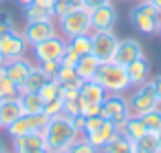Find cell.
Instances as JSON below:
<instances>
[{"instance_id": "42", "label": "cell", "mask_w": 161, "mask_h": 153, "mask_svg": "<svg viewBox=\"0 0 161 153\" xmlns=\"http://www.w3.org/2000/svg\"><path fill=\"white\" fill-rule=\"evenodd\" d=\"M71 118V125H74V129L78 131L80 135H84V127H86V116L84 114H75V116H69Z\"/></svg>"}, {"instance_id": "29", "label": "cell", "mask_w": 161, "mask_h": 153, "mask_svg": "<svg viewBox=\"0 0 161 153\" xmlns=\"http://www.w3.org/2000/svg\"><path fill=\"white\" fill-rule=\"evenodd\" d=\"M59 92H61V84L57 80H47V82L41 86V90L37 94L43 98V102H49V100H55L59 98Z\"/></svg>"}, {"instance_id": "45", "label": "cell", "mask_w": 161, "mask_h": 153, "mask_svg": "<svg viewBox=\"0 0 161 153\" xmlns=\"http://www.w3.org/2000/svg\"><path fill=\"white\" fill-rule=\"evenodd\" d=\"M149 2H151V4H153V6L161 12V0H149Z\"/></svg>"}, {"instance_id": "16", "label": "cell", "mask_w": 161, "mask_h": 153, "mask_svg": "<svg viewBox=\"0 0 161 153\" xmlns=\"http://www.w3.org/2000/svg\"><path fill=\"white\" fill-rule=\"evenodd\" d=\"M25 110L20 106L19 96H12V98H0V127L6 129L8 125L16 121L19 116H23Z\"/></svg>"}, {"instance_id": "5", "label": "cell", "mask_w": 161, "mask_h": 153, "mask_svg": "<svg viewBox=\"0 0 161 153\" xmlns=\"http://www.w3.org/2000/svg\"><path fill=\"white\" fill-rule=\"evenodd\" d=\"M100 114H102L106 121H112L114 125H116V131L120 133V131L125 129L129 116H130L126 94H106V98L100 104Z\"/></svg>"}, {"instance_id": "19", "label": "cell", "mask_w": 161, "mask_h": 153, "mask_svg": "<svg viewBox=\"0 0 161 153\" xmlns=\"http://www.w3.org/2000/svg\"><path fill=\"white\" fill-rule=\"evenodd\" d=\"M118 135V131H116V125H114L112 121H104L102 122V127H100L98 131H94V133H90V135H86V139L92 143V145L96 147V149H102L104 145L110 141L112 137H116Z\"/></svg>"}, {"instance_id": "44", "label": "cell", "mask_w": 161, "mask_h": 153, "mask_svg": "<svg viewBox=\"0 0 161 153\" xmlns=\"http://www.w3.org/2000/svg\"><path fill=\"white\" fill-rule=\"evenodd\" d=\"M151 82H153V86H155V92H157V98H159V104H161V76L153 78Z\"/></svg>"}, {"instance_id": "48", "label": "cell", "mask_w": 161, "mask_h": 153, "mask_svg": "<svg viewBox=\"0 0 161 153\" xmlns=\"http://www.w3.org/2000/svg\"><path fill=\"white\" fill-rule=\"evenodd\" d=\"M74 6H84V0H69Z\"/></svg>"}, {"instance_id": "17", "label": "cell", "mask_w": 161, "mask_h": 153, "mask_svg": "<svg viewBox=\"0 0 161 153\" xmlns=\"http://www.w3.org/2000/svg\"><path fill=\"white\" fill-rule=\"evenodd\" d=\"M31 67H33V61H29L27 57H16V59H8L2 71L16 84V86L20 88V84H23L25 78L29 76Z\"/></svg>"}, {"instance_id": "2", "label": "cell", "mask_w": 161, "mask_h": 153, "mask_svg": "<svg viewBox=\"0 0 161 153\" xmlns=\"http://www.w3.org/2000/svg\"><path fill=\"white\" fill-rule=\"evenodd\" d=\"M94 80L108 94H126L130 90V82L126 76V67L116 61H104L98 65Z\"/></svg>"}, {"instance_id": "27", "label": "cell", "mask_w": 161, "mask_h": 153, "mask_svg": "<svg viewBox=\"0 0 161 153\" xmlns=\"http://www.w3.org/2000/svg\"><path fill=\"white\" fill-rule=\"evenodd\" d=\"M67 45H69V47L74 49L80 57H82V55L92 53V33H88V35L71 37V39H67Z\"/></svg>"}, {"instance_id": "18", "label": "cell", "mask_w": 161, "mask_h": 153, "mask_svg": "<svg viewBox=\"0 0 161 153\" xmlns=\"http://www.w3.org/2000/svg\"><path fill=\"white\" fill-rule=\"evenodd\" d=\"M108 92L100 86L96 80H82L80 84V102H90V104H102Z\"/></svg>"}, {"instance_id": "46", "label": "cell", "mask_w": 161, "mask_h": 153, "mask_svg": "<svg viewBox=\"0 0 161 153\" xmlns=\"http://www.w3.org/2000/svg\"><path fill=\"white\" fill-rule=\"evenodd\" d=\"M4 65H6V57H4V55L0 53V71L4 70Z\"/></svg>"}, {"instance_id": "3", "label": "cell", "mask_w": 161, "mask_h": 153, "mask_svg": "<svg viewBox=\"0 0 161 153\" xmlns=\"http://www.w3.org/2000/svg\"><path fill=\"white\" fill-rule=\"evenodd\" d=\"M129 20H130V25H133V29L137 33H141V35H145V37H153V35H157L161 12L149 2V0H139V2L130 8Z\"/></svg>"}, {"instance_id": "15", "label": "cell", "mask_w": 161, "mask_h": 153, "mask_svg": "<svg viewBox=\"0 0 161 153\" xmlns=\"http://www.w3.org/2000/svg\"><path fill=\"white\" fill-rule=\"evenodd\" d=\"M126 67V76H129V82H130V88H137V86H143L145 82L151 80V63L149 59L143 55V57L135 59L133 63H129Z\"/></svg>"}, {"instance_id": "34", "label": "cell", "mask_w": 161, "mask_h": 153, "mask_svg": "<svg viewBox=\"0 0 161 153\" xmlns=\"http://www.w3.org/2000/svg\"><path fill=\"white\" fill-rule=\"evenodd\" d=\"M80 84H82V80H80V82H71V84H61V92H59V96H61L63 100L80 98Z\"/></svg>"}, {"instance_id": "31", "label": "cell", "mask_w": 161, "mask_h": 153, "mask_svg": "<svg viewBox=\"0 0 161 153\" xmlns=\"http://www.w3.org/2000/svg\"><path fill=\"white\" fill-rule=\"evenodd\" d=\"M71 8H75V6L69 2V0H55L53 6H51L53 20H55V23H59L65 14H69V12H71Z\"/></svg>"}, {"instance_id": "53", "label": "cell", "mask_w": 161, "mask_h": 153, "mask_svg": "<svg viewBox=\"0 0 161 153\" xmlns=\"http://www.w3.org/2000/svg\"><path fill=\"white\" fill-rule=\"evenodd\" d=\"M37 153H47V151H45V149H41V151H37Z\"/></svg>"}, {"instance_id": "52", "label": "cell", "mask_w": 161, "mask_h": 153, "mask_svg": "<svg viewBox=\"0 0 161 153\" xmlns=\"http://www.w3.org/2000/svg\"><path fill=\"white\" fill-rule=\"evenodd\" d=\"M57 153H69V149H65V151H57Z\"/></svg>"}, {"instance_id": "26", "label": "cell", "mask_w": 161, "mask_h": 153, "mask_svg": "<svg viewBox=\"0 0 161 153\" xmlns=\"http://www.w3.org/2000/svg\"><path fill=\"white\" fill-rule=\"evenodd\" d=\"M135 153H159V143H157V135L147 133L141 139L133 141Z\"/></svg>"}, {"instance_id": "43", "label": "cell", "mask_w": 161, "mask_h": 153, "mask_svg": "<svg viewBox=\"0 0 161 153\" xmlns=\"http://www.w3.org/2000/svg\"><path fill=\"white\" fill-rule=\"evenodd\" d=\"M106 2H112V0H84V6L92 10V8L100 6V4H106Z\"/></svg>"}, {"instance_id": "4", "label": "cell", "mask_w": 161, "mask_h": 153, "mask_svg": "<svg viewBox=\"0 0 161 153\" xmlns=\"http://www.w3.org/2000/svg\"><path fill=\"white\" fill-rule=\"evenodd\" d=\"M57 29H59V35H63L65 39H71V37L88 35V33H92L90 8H86V6H75V8H71L69 14H65L57 23Z\"/></svg>"}, {"instance_id": "41", "label": "cell", "mask_w": 161, "mask_h": 153, "mask_svg": "<svg viewBox=\"0 0 161 153\" xmlns=\"http://www.w3.org/2000/svg\"><path fill=\"white\" fill-rule=\"evenodd\" d=\"M14 29V20L10 19V14H6V12H2L0 14V35L6 31H12Z\"/></svg>"}, {"instance_id": "6", "label": "cell", "mask_w": 161, "mask_h": 153, "mask_svg": "<svg viewBox=\"0 0 161 153\" xmlns=\"http://www.w3.org/2000/svg\"><path fill=\"white\" fill-rule=\"evenodd\" d=\"M129 108H130V114H135V116H141V114L145 112H151V110H155L159 104V98H157V92H155V86L153 82H145L143 86H137L133 88V92H130L129 98Z\"/></svg>"}, {"instance_id": "40", "label": "cell", "mask_w": 161, "mask_h": 153, "mask_svg": "<svg viewBox=\"0 0 161 153\" xmlns=\"http://www.w3.org/2000/svg\"><path fill=\"white\" fill-rule=\"evenodd\" d=\"M78 59H80V55L75 53L74 49L67 45V49H65V53H63V57H61V63L63 65H71V67H75V63H78Z\"/></svg>"}, {"instance_id": "30", "label": "cell", "mask_w": 161, "mask_h": 153, "mask_svg": "<svg viewBox=\"0 0 161 153\" xmlns=\"http://www.w3.org/2000/svg\"><path fill=\"white\" fill-rule=\"evenodd\" d=\"M12 96H19V86L4 71H0V98H12Z\"/></svg>"}, {"instance_id": "24", "label": "cell", "mask_w": 161, "mask_h": 153, "mask_svg": "<svg viewBox=\"0 0 161 153\" xmlns=\"http://www.w3.org/2000/svg\"><path fill=\"white\" fill-rule=\"evenodd\" d=\"M120 133L125 135L126 139H130V141H137V139H141L143 135H147V127H145V122H143L141 116L130 114L129 121H126V125H125V129H122Z\"/></svg>"}, {"instance_id": "32", "label": "cell", "mask_w": 161, "mask_h": 153, "mask_svg": "<svg viewBox=\"0 0 161 153\" xmlns=\"http://www.w3.org/2000/svg\"><path fill=\"white\" fill-rule=\"evenodd\" d=\"M57 80L59 84H71V82H80V78H78V71H75V67H71V65H63L61 63V67H59V74H57Z\"/></svg>"}, {"instance_id": "10", "label": "cell", "mask_w": 161, "mask_h": 153, "mask_svg": "<svg viewBox=\"0 0 161 153\" xmlns=\"http://www.w3.org/2000/svg\"><path fill=\"white\" fill-rule=\"evenodd\" d=\"M29 51V43L25 39L23 31H6L0 35V53L8 59H16V57H25V53Z\"/></svg>"}, {"instance_id": "20", "label": "cell", "mask_w": 161, "mask_h": 153, "mask_svg": "<svg viewBox=\"0 0 161 153\" xmlns=\"http://www.w3.org/2000/svg\"><path fill=\"white\" fill-rule=\"evenodd\" d=\"M45 82H47V78H45L41 65H39V63H33L29 76L25 78V82L20 84V88H19V94H23V92H39L41 86H43Z\"/></svg>"}, {"instance_id": "11", "label": "cell", "mask_w": 161, "mask_h": 153, "mask_svg": "<svg viewBox=\"0 0 161 153\" xmlns=\"http://www.w3.org/2000/svg\"><path fill=\"white\" fill-rule=\"evenodd\" d=\"M118 20V12L112 2L100 4V6L90 10V23H92V33L96 31H114V25Z\"/></svg>"}, {"instance_id": "25", "label": "cell", "mask_w": 161, "mask_h": 153, "mask_svg": "<svg viewBox=\"0 0 161 153\" xmlns=\"http://www.w3.org/2000/svg\"><path fill=\"white\" fill-rule=\"evenodd\" d=\"M23 8H25V20H27V23H37V20L53 19L51 10L45 8V6H41V4H37V2H31V4H27V6H23Z\"/></svg>"}, {"instance_id": "28", "label": "cell", "mask_w": 161, "mask_h": 153, "mask_svg": "<svg viewBox=\"0 0 161 153\" xmlns=\"http://www.w3.org/2000/svg\"><path fill=\"white\" fill-rule=\"evenodd\" d=\"M141 118H143V122H145V127H147V133L157 135L161 131V108L159 106L155 110H151V112L141 114Z\"/></svg>"}, {"instance_id": "12", "label": "cell", "mask_w": 161, "mask_h": 153, "mask_svg": "<svg viewBox=\"0 0 161 153\" xmlns=\"http://www.w3.org/2000/svg\"><path fill=\"white\" fill-rule=\"evenodd\" d=\"M57 33H59V29H57V23H55L53 19L37 20V23H27L25 29H23V35H25V39H27L29 47H33V45L41 43V41L57 35Z\"/></svg>"}, {"instance_id": "51", "label": "cell", "mask_w": 161, "mask_h": 153, "mask_svg": "<svg viewBox=\"0 0 161 153\" xmlns=\"http://www.w3.org/2000/svg\"><path fill=\"white\" fill-rule=\"evenodd\" d=\"M157 35L161 37V20H159V29H157Z\"/></svg>"}, {"instance_id": "8", "label": "cell", "mask_w": 161, "mask_h": 153, "mask_svg": "<svg viewBox=\"0 0 161 153\" xmlns=\"http://www.w3.org/2000/svg\"><path fill=\"white\" fill-rule=\"evenodd\" d=\"M116 45H118V37L114 35V31H96V33H92V55H94L100 63L112 61Z\"/></svg>"}, {"instance_id": "47", "label": "cell", "mask_w": 161, "mask_h": 153, "mask_svg": "<svg viewBox=\"0 0 161 153\" xmlns=\"http://www.w3.org/2000/svg\"><path fill=\"white\" fill-rule=\"evenodd\" d=\"M16 2L20 4V6H27V4H31V2H35V0H16Z\"/></svg>"}, {"instance_id": "36", "label": "cell", "mask_w": 161, "mask_h": 153, "mask_svg": "<svg viewBox=\"0 0 161 153\" xmlns=\"http://www.w3.org/2000/svg\"><path fill=\"white\" fill-rule=\"evenodd\" d=\"M43 112L47 114L49 118H51V116H57V114H61V112H63V98L59 96V98H55V100H49V102H45V108H43Z\"/></svg>"}, {"instance_id": "1", "label": "cell", "mask_w": 161, "mask_h": 153, "mask_svg": "<svg viewBox=\"0 0 161 153\" xmlns=\"http://www.w3.org/2000/svg\"><path fill=\"white\" fill-rule=\"evenodd\" d=\"M43 135H45V143H47V153H57V151L69 149L75 143V139L82 137L74 129L71 118L65 112L49 118L45 129H43Z\"/></svg>"}, {"instance_id": "13", "label": "cell", "mask_w": 161, "mask_h": 153, "mask_svg": "<svg viewBox=\"0 0 161 153\" xmlns=\"http://www.w3.org/2000/svg\"><path fill=\"white\" fill-rule=\"evenodd\" d=\"M143 45L139 39L135 37H125V39H118V45H116V51H114V59L112 61L120 63V65H129L133 63L135 59L143 57Z\"/></svg>"}, {"instance_id": "39", "label": "cell", "mask_w": 161, "mask_h": 153, "mask_svg": "<svg viewBox=\"0 0 161 153\" xmlns=\"http://www.w3.org/2000/svg\"><path fill=\"white\" fill-rule=\"evenodd\" d=\"M80 114L84 116H94V114H100V104H90V102H80Z\"/></svg>"}, {"instance_id": "7", "label": "cell", "mask_w": 161, "mask_h": 153, "mask_svg": "<svg viewBox=\"0 0 161 153\" xmlns=\"http://www.w3.org/2000/svg\"><path fill=\"white\" fill-rule=\"evenodd\" d=\"M65 49H67V39L63 35H59V33L31 47L33 57H35L37 63H43V61H61Z\"/></svg>"}, {"instance_id": "14", "label": "cell", "mask_w": 161, "mask_h": 153, "mask_svg": "<svg viewBox=\"0 0 161 153\" xmlns=\"http://www.w3.org/2000/svg\"><path fill=\"white\" fill-rule=\"evenodd\" d=\"M41 149L47 151L43 131H35V133H27L12 139V153H37Z\"/></svg>"}, {"instance_id": "33", "label": "cell", "mask_w": 161, "mask_h": 153, "mask_svg": "<svg viewBox=\"0 0 161 153\" xmlns=\"http://www.w3.org/2000/svg\"><path fill=\"white\" fill-rule=\"evenodd\" d=\"M69 153H100V151L96 149V147L92 145L86 137H78V139H75V143L69 147Z\"/></svg>"}, {"instance_id": "37", "label": "cell", "mask_w": 161, "mask_h": 153, "mask_svg": "<svg viewBox=\"0 0 161 153\" xmlns=\"http://www.w3.org/2000/svg\"><path fill=\"white\" fill-rule=\"evenodd\" d=\"M39 65H41V70H43L45 78L55 80L57 74H59V67H61V61H43V63H39Z\"/></svg>"}, {"instance_id": "54", "label": "cell", "mask_w": 161, "mask_h": 153, "mask_svg": "<svg viewBox=\"0 0 161 153\" xmlns=\"http://www.w3.org/2000/svg\"><path fill=\"white\" fill-rule=\"evenodd\" d=\"M2 2H4V0H0V4H2Z\"/></svg>"}, {"instance_id": "50", "label": "cell", "mask_w": 161, "mask_h": 153, "mask_svg": "<svg viewBox=\"0 0 161 153\" xmlns=\"http://www.w3.org/2000/svg\"><path fill=\"white\" fill-rule=\"evenodd\" d=\"M0 153H8L6 149H4V145H2V143H0Z\"/></svg>"}, {"instance_id": "35", "label": "cell", "mask_w": 161, "mask_h": 153, "mask_svg": "<svg viewBox=\"0 0 161 153\" xmlns=\"http://www.w3.org/2000/svg\"><path fill=\"white\" fill-rule=\"evenodd\" d=\"M104 121H106V118H104L102 114L88 116V118H86V127H84V135H82V137H86V135H90V133H94V131H98L100 127H102Z\"/></svg>"}, {"instance_id": "22", "label": "cell", "mask_w": 161, "mask_h": 153, "mask_svg": "<svg viewBox=\"0 0 161 153\" xmlns=\"http://www.w3.org/2000/svg\"><path fill=\"white\" fill-rule=\"evenodd\" d=\"M19 100L25 114H41L45 108V102L37 92H23V94H19Z\"/></svg>"}, {"instance_id": "23", "label": "cell", "mask_w": 161, "mask_h": 153, "mask_svg": "<svg viewBox=\"0 0 161 153\" xmlns=\"http://www.w3.org/2000/svg\"><path fill=\"white\" fill-rule=\"evenodd\" d=\"M100 153H135V147H133V141L126 139L122 133H118L116 137H112L106 145L100 149Z\"/></svg>"}, {"instance_id": "21", "label": "cell", "mask_w": 161, "mask_h": 153, "mask_svg": "<svg viewBox=\"0 0 161 153\" xmlns=\"http://www.w3.org/2000/svg\"><path fill=\"white\" fill-rule=\"evenodd\" d=\"M98 65H100V61H98V59H96L92 53L82 55V57L78 59V63H75L78 78H80V80H94L96 71H98Z\"/></svg>"}, {"instance_id": "9", "label": "cell", "mask_w": 161, "mask_h": 153, "mask_svg": "<svg viewBox=\"0 0 161 153\" xmlns=\"http://www.w3.org/2000/svg\"><path fill=\"white\" fill-rule=\"evenodd\" d=\"M47 121H49V116L45 112H41V114H23V116H19L12 125H8L4 131L8 133L10 139H14V137H20V135H27V133L43 131L45 125H47Z\"/></svg>"}, {"instance_id": "38", "label": "cell", "mask_w": 161, "mask_h": 153, "mask_svg": "<svg viewBox=\"0 0 161 153\" xmlns=\"http://www.w3.org/2000/svg\"><path fill=\"white\" fill-rule=\"evenodd\" d=\"M63 112H65L67 116H75V114H80V98L63 100Z\"/></svg>"}, {"instance_id": "49", "label": "cell", "mask_w": 161, "mask_h": 153, "mask_svg": "<svg viewBox=\"0 0 161 153\" xmlns=\"http://www.w3.org/2000/svg\"><path fill=\"white\" fill-rule=\"evenodd\" d=\"M157 143H159V153H161V131L157 133Z\"/></svg>"}, {"instance_id": "55", "label": "cell", "mask_w": 161, "mask_h": 153, "mask_svg": "<svg viewBox=\"0 0 161 153\" xmlns=\"http://www.w3.org/2000/svg\"><path fill=\"white\" fill-rule=\"evenodd\" d=\"M0 129H2V127H0Z\"/></svg>"}]
</instances>
